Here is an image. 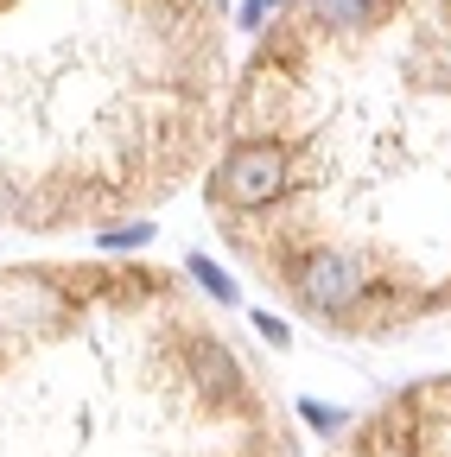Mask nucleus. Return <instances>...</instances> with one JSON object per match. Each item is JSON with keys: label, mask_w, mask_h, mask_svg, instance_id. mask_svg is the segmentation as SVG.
<instances>
[{"label": "nucleus", "mask_w": 451, "mask_h": 457, "mask_svg": "<svg viewBox=\"0 0 451 457\" xmlns=\"http://www.w3.org/2000/svg\"><path fill=\"white\" fill-rule=\"evenodd\" d=\"M185 273H191V279H204V293H210L216 305H236V299H242V286H236L230 273H222L210 254H185Z\"/></svg>", "instance_id": "nucleus-2"}, {"label": "nucleus", "mask_w": 451, "mask_h": 457, "mask_svg": "<svg viewBox=\"0 0 451 457\" xmlns=\"http://www.w3.org/2000/svg\"><path fill=\"white\" fill-rule=\"evenodd\" d=\"M381 7L388 0H305L312 26H330V32H369L381 26Z\"/></svg>", "instance_id": "nucleus-1"}, {"label": "nucleus", "mask_w": 451, "mask_h": 457, "mask_svg": "<svg viewBox=\"0 0 451 457\" xmlns=\"http://www.w3.org/2000/svg\"><path fill=\"white\" fill-rule=\"evenodd\" d=\"M261 13H267V7H261V0H242V26H248V32L261 26Z\"/></svg>", "instance_id": "nucleus-6"}, {"label": "nucleus", "mask_w": 451, "mask_h": 457, "mask_svg": "<svg viewBox=\"0 0 451 457\" xmlns=\"http://www.w3.org/2000/svg\"><path fill=\"white\" fill-rule=\"evenodd\" d=\"M299 420H305V426H318L324 438L350 426V413H344V407H324V400H299Z\"/></svg>", "instance_id": "nucleus-4"}, {"label": "nucleus", "mask_w": 451, "mask_h": 457, "mask_svg": "<svg viewBox=\"0 0 451 457\" xmlns=\"http://www.w3.org/2000/svg\"><path fill=\"white\" fill-rule=\"evenodd\" d=\"M159 236L153 222H115V228H96V248L102 254H128V248H146Z\"/></svg>", "instance_id": "nucleus-3"}, {"label": "nucleus", "mask_w": 451, "mask_h": 457, "mask_svg": "<svg viewBox=\"0 0 451 457\" xmlns=\"http://www.w3.org/2000/svg\"><path fill=\"white\" fill-rule=\"evenodd\" d=\"M255 330H261L267 343H280V350H287V343H293V330H287V324H280L273 312H255Z\"/></svg>", "instance_id": "nucleus-5"}, {"label": "nucleus", "mask_w": 451, "mask_h": 457, "mask_svg": "<svg viewBox=\"0 0 451 457\" xmlns=\"http://www.w3.org/2000/svg\"><path fill=\"white\" fill-rule=\"evenodd\" d=\"M261 7H287V0H261Z\"/></svg>", "instance_id": "nucleus-7"}]
</instances>
